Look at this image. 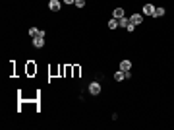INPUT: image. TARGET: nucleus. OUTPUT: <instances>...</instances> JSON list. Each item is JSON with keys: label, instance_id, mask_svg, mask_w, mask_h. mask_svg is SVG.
Here are the masks:
<instances>
[{"label": "nucleus", "instance_id": "1", "mask_svg": "<svg viewBox=\"0 0 174 130\" xmlns=\"http://www.w3.org/2000/svg\"><path fill=\"white\" fill-rule=\"evenodd\" d=\"M89 93H91V95H99V93H101V84H99V82H91V84H89Z\"/></svg>", "mask_w": 174, "mask_h": 130}, {"label": "nucleus", "instance_id": "2", "mask_svg": "<svg viewBox=\"0 0 174 130\" xmlns=\"http://www.w3.org/2000/svg\"><path fill=\"white\" fill-rule=\"evenodd\" d=\"M33 47H35V49H43L45 47V37H41V35L33 37Z\"/></svg>", "mask_w": 174, "mask_h": 130}, {"label": "nucleus", "instance_id": "3", "mask_svg": "<svg viewBox=\"0 0 174 130\" xmlns=\"http://www.w3.org/2000/svg\"><path fill=\"white\" fill-rule=\"evenodd\" d=\"M130 22L134 23V25H141V23H143V16H141V14H134V16H130Z\"/></svg>", "mask_w": 174, "mask_h": 130}, {"label": "nucleus", "instance_id": "4", "mask_svg": "<svg viewBox=\"0 0 174 130\" xmlns=\"http://www.w3.org/2000/svg\"><path fill=\"white\" fill-rule=\"evenodd\" d=\"M49 10L60 12V0H50V2H49Z\"/></svg>", "mask_w": 174, "mask_h": 130}, {"label": "nucleus", "instance_id": "5", "mask_svg": "<svg viewBox=\"0 0 174 130\" xmlns=\"http://www.w3.org/2000/svg\"><path fill=\"white\" fill-rule=\"evenodd\" d=\"M120 70L122 72H130L132 70V62L130 60H122V62H120Z\"/></svg>", "mask_w": 174, "mask_h": 130}, {"label": "nucleus", "instance_id": "6", "mask_svg": "<svg viewBox=\"0 0 174 130\" xmlns=\"http://www.w3.org/2000/svg\"><path fill=\"white\" fill-rule=\"evenodd\" d=\"M143 14H145V16H153V14H155V6H153V4H145V6H143Z\"/></svg>", "mask_w": 174, "mask_h": 130}, {"label": "nucleus", "instance_id": "7", "mask_svg": "<svg viewBox=\"0 0 174 130\" xmlns=\"http://www.w3.org/2000/svg\"><path fill=\"white\" fill-rule=\"evenodd\" d=\"M164 14H166V10H164V8H161V6H159V8H155V14H153V18H163Z\"/></svg>", "mask_w": 174, "mask_h": 130}, {"label": "nucleus", "instance_id": "8", "mask_svg": "<svg viewBox=\"0 0 174 130\" xmlns=\"http://www.w3.org/2000/svg\"><path fill=\"white\" fill-rule=\"evenodd\" d=\"M112 18H116V20L124 18V10H122V8H114V12H112Z\"/></svg>", "mask_w": 174, "mask_h": 130}, {"label": "nucleus", "instance_id": "9", "mask_svg": "<svg viewBox=\"0 0 174 130\" xmlns=\"http://www.w3.org/2000/svg\"><path fill=\"white\" fill-rule=\"evenodd\" d=\"M116 27H120V23H118V20H116V18H112V20L109 22V29H112V31H114Z\"/></svg>", "mask_w": 174, "mask_h": 130}, {"label": "nucleus", "instance_id": "10", "mask_svg": "<svg viewBox=\"0 0 174 130\" xmlns=\"http://www.w3.org/2000/svg\"><path fill=\"white\" fill-rule=\"evenodd\" d=\"M114 80H116V82H122V80H126V72L118 70V72L114 74Z\"/></svg>", "mask_w": 174, "mask_h": 130}, {"label": "nucleus", "instance_id": "11", "mask_svg": "<svg viewBox=\"0 0 174 130\" xmlns=\"http://www.w3.org/2000/svg\"><path fill=\"white\" fill-rule=\"evenodd\" d=\"M118 23H120V27H124V29H126V27H128V23H130V20H128V18H120V20H118Z\"/></svg>", "mask_w": 174, "mask_h": 130}, {"label": "nucleus", "instance_id": "12", "mask_svg": "<svg viewBox=\"0 0 174 130\" xmlns=\"http://www.w3.org/2000/svg\"><path fill=\"white\" fill-rule=\"evenodd\" d=\"M39 31H41V29H37V27H31V29H29V35H31V39H33V37H37Z\"/></svg>", "mask_w": 174, "mask_h": 130}, {"label": "nucleus", "instance_id": "13", "mask_svg": "<svg viewBox=\"0 0 174 130\" xmlns=\"http://www.w3.org/2000/svg\"><path fill=\"white\" fill-rule=\"evenodd\" d=\"M76 6L79 8V10H81L83 6H85V0H76Z\"/></svg>", "mask_w": 174, "mask_h": 130}, {"label": "nucleus", "instance_id": "14", "mask_svg": "<svg viewBox=\"0 0 174 130\" xmlns=\"http://www.w3.org/2000/svg\"><path fill=\"white\" fill-rule=\"evenodd\" d=\"M126 29H128V31H130V33H132V31H134V29H136V25H134V23H132V22H130V23H128V27H126Z\"/></svg>", "mask_w": 174, "mask_h": 130}, {"label": "nucleus", "instance_id": "15", "mask_svg": "<svg viewBox=\"0 0 174 130\" xmlns=\"http://www.w3.org/2000/svg\"><path fill=\"white\" fill-rule=\"evenodd\" d=\"M66 4H76V0H64Z\"/></svg>", "mask_w": 174, "mask_h": 130}]
</instances>
